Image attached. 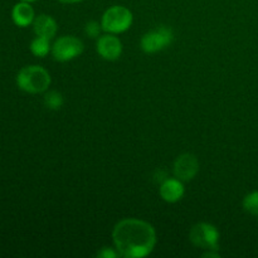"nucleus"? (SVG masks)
Returning a JSON list of instances; mask_svg holds the SVG:
<instances>
[{
    "mask_svg": "<svg viewBox=\"0 0 258 258\" xmlns=\"http://www.w3.org/2000/svg\"><path fill=\"white\" fill-rule=\"evenodd\" d=\"M112 239L121 257L143 258L153 252L156 244V232L148 222L126 218L115 226Z\"/></svg>",
    "mask_w": 258,
    "mask_h": 258,
    "instance_id": "obj_1",
    "label": "nucleus"
},
{
    "mask_svg": "<svg viewBox=\"0 0 258 258\" xmlns=\"http://www.w3.org/2000/svg\"><path fill=\"white\" fill-rule=\"evenodd\" d=\"M50 75L40 66H27L17 76V85L27 93H42L49 88Z\"/></svg>",
    "mask_w": 258,
    "mask_h": 258,
    "instance_id": "obj_2",
    "label": "nucleus"
},
{
    "mask_svg": "<svg viewBox=\"0 0 258 258\" xmlns=\"http://www.w3.org/2000/svg\"><path fill=\"white\" fill-rule=\"evenodd\" d=\"M133 19L134 17L130 9L122 5H113L103 13L101 25L105 32L118 34L126 32L131 27Z\"/></svg>",
    "mask_w": 258,
    "mask_h": 258,
    "instance_id": "obj_3",
    "label": "nucleus"
},
{
    "mask_svg": "<svg viewBox=\"0 0 258 258\" xmlns=\"http://www.w3.org/2000/svg\"><path fill=\"white\" fill-rule=\"evenodd\" d=\"M189 239L194 246L207 251H218L219 232L209 223H198L193 226L189 233Z\"/></svg>",
    "mask_w": 258,
    "mask_h": 258,
    "instance_id": "obj_4",
    "label": "nucleus"
},
{
    "mask_svg": "<svg viewBox=\"0 0 258 258\" xmlns=\"http://www.w3.org/2000/svg\"><path fill=\"white\" fill-rule=\"evenodd\" d=\"M173 30L165 25H161L144 34L140 42L141 49L149 54L158 53L165 49L173 42Z\"/></svg>",
    "mask_w": 258,
    "mask_h": 258,
    "instance_id": "obj_5",
    "label": "nucleus"
},
{
    "mask_svg": "<svg viewBox=\"0 0 258 258\" xmlns=\"http://www.w3.org/2000/svg\"><path fill=\"white\" fill-rule=\"evenodd\" d=\"M85 49L83 42L73 35H64L58 38L52 45V55L58 62H67L78 57Z\"/></svg>",
    "mask_w": 258,
    "mask_h": 258,
    "instance_id": "obj_6",
    "label": "nucleus"
},
{
    "mask_svg": "<svg viewBox=\"0 0 258 258\" xmlns=\"http://www.w3.org/2000/svg\"><path fill=\"white\" fill-rule=\"evenodd\" d=\"M97 53L106 60H116L122 53V43L115 34L100 35L96 44Z\"/></svg>",
    "mask_w": 258,
    "mask_h": 258,
    "instance_id": "obj_7",
    "label": "nucleus"
},
{
    "mask_svg": "<svg viewBox=\"0 0 258 258\" xmlns=\"http://www.w3.org/2000/svg\"><path fill=\"white\" fill-rule=\"evenodd\" d=\"M199 161L193 154H183L174 163V175L181 181H189L198 174Z\"/></svg>",
    "mask_w": 258,
    "mask_h": 258,
    "instance_id": "obj_8",
    "label": "nucleus"
},
{
    "mask_svg": "<svg viewBox=\"0 0 258 258\" xmlns=\"http://www.w3.org/2000/svg\"><path fill=\"white\" fill-rule=\"evenodd\" d=\"M184 189L183 181L179 180L178 178L174 179H166L163 181V184L160 185V197L168 203H176V202L180 201L184 196Z\"/></svg>",
    "mask_w": 258,
    "mask_h": 258,
    "instance_id": "obj_9",
    "label": "nucleus"
},
{
    "mask_svg": "<svg viewBox=\"0 0 258 258\" xmlns=\"http://www.w3.org/2000/svg\"><path fill=\"white\" fill-rule=\"evenodd\" d=\"M12 19L15 25L20 28L28 27L33 24L35 19L34 9L28 2H19L13 7L12 10Z\"/></svg>",
    "mask_w": 258,
    "mask_h": 258,
    "instance_id": "obj_10",
    "label": "nucleus"
},
{
    "mask_svg": "<svg viewBox=\"0 0 258 258\" xmlns=\"http://www.w3.org/2000/svg\"><path fill=\"white\" fill-rule=\"evenodd\" d=\"M33 29H34L37 37L52 39L57 33V23L50 15L40 14L35 17L34 22H33Z\"/></svg>",
    "mask_w": 258,
    "mask_h": 258,
    "instance_id": "obj_11",
    "label": "nucleus"
},
{
    "mask_svg": "<svg viewBox=\"0 0 258 258\" xmlns=\"http://www.w3.org/2000/svg\"><path fill=\"white\" fill-rule=\"evenodd\" d=\"M49 40L50 39H48V38L37 37L30 43V52L37 57H45L52 50Z\"/></svg>",
    "mask_w": 258,
    "mask_h": 258,
    "instance_id": "obj_12",
    "label": "nucleus"
},
{
    "mask_svg": "<svg viewBox=\"0 0 258 258\" xmlns=\"http://www.w3.org/2000/svg\"><path fill=\"white\" fill-rule=\"evenodd\" d=\"M44 105L49 110H59L63 106V96L58 91H49L44 96Z\"/></svg>",
    "mask_w": 258,
    "mask_h": 258,
    "instance_id": "obj_13",
    "label": "nucleus"
},
{
    "mask_svg": "<svg viewBox=\"0 0 258 258\" xmlns=\"http://www.w3.org/2000/svg\"><path fill=\"white\" fill-rule=\"evenodd\" d=\"M243 206L244 211L247 213L252 214V216L258 217V190L252 191V193L247 194L243 199Z\"/></svg>",
    "mask_w": 258,
    "mask_h": 258,
    "instance_id": "obj_14",
    "label": "nucleus"
},
{
    "mask_svg": "<svg viewBox=\"0 0 258 258\" xmlns=\"http://www.w3.org/2000/svg\"><path fill=\"white\" fill-rule=\"evenodd\" d=\"M102 29V25L97 22H88L85 27V33L91 38H98L100 37V32Z\"/></svg>",
    "mask_w": 258,
    "mask_h": 258,
    "instance_id": "obj_15",
    "label": "nucleus"
},
{
    "mask_svg": "<svg viewBox=\"0 0 258 258\" xmlns=\"http://www.w3.org/2000/svg\"><path fill=\"white\" fill-rule=\"evenodd\" d=\"M117 256H120V253L117 251H113L112 248H108V247H103L97 253V257L100 258H116Z\"/></svg>",
    "mask_w": 258,
    "mask_h": 258,
    "instance_id": "obj_16",
    "label": "nucleus"
},
{
    "mask_svg": "<svg viewBox=\"0 0 258 258\" xmlns=\"http://www.w3.org/2000/svg\"><path fill=\"white\" fill-rule=\"evenodd\" d=\"M58 2L63 3V4H76V3H80L82 0H58Z\"/></svg>",
    "mask_w": 258,
    "mask_h": 258,
    "instance_id": "obj_17",
    "label": "nucleus"
},
{
    "mask_svg": "<svg viewBox=\"0 0 258 258\" xmlns=\"http://www.w3.org/2000/svg\"><path fill=\"white\" fill-rule=\"evenodd\" d=\"M219 254L218 253H214L213 251H208L206 252V253H203V257H218Z\"/></svg>",
    "mask_w": 258,
    "mask_h": 258,
    "instance_id": "obj_18",
    "label": "nucleus"
},
{
    "mask_svg": "<svg viewBox=\"0 0 258 258\" xmlns=\"http://www.w3.org/2000/svg\"><path fill=\"white\" fill-rule=\"evenodd\" d=\"M20 2H28V3H33V2H37V0H20Z\"/></svg>",
    "mask_w": 258,
    "mask_h": 258,
    "instance_id": "obj_19",
    "label": "nucleus"
}]
</instances>
